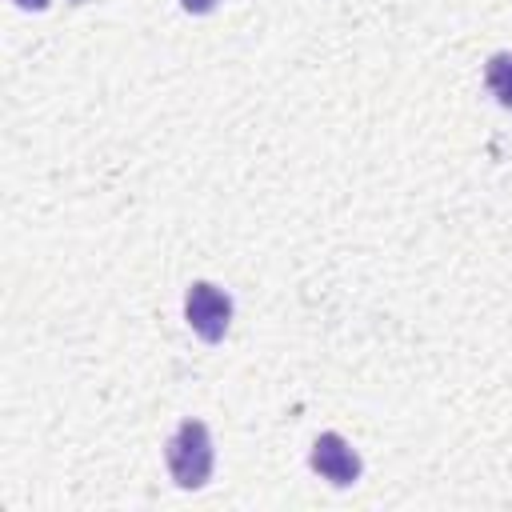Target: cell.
<instances>
[{"label":"cell","mask_w":512,"mask_h":512,"mask_svg":"<svg viewBox=\"0 0 512 512\" xmlns=\"http://www.w3.org/2000/svg\"><path fill=\"white\" fill-rule=\"evenodd\" d=\"M168 472L180 488H200L208 476H212V464H216V452H212V436L200 420H180V428L172 432L168 448Z\"/></svg>","instance_id":"6da1fadb"},{"label":"cell","mask_w":512,"mask_h":512,"mask_svg":"<svg viewBox=\"0 0 512 512\" xmlns=\"http://www.w3.org/2000/svg\"><path fill=\"white\" fill-rule=\"evenodd\" d=\"M184 316H188V328H192L200 340L216 344V340H224V332H228L232 300H228V292H220L216 284L196 280V284L188 288V296H184Z\"/></svg>","instance_id":"7a4b0ae2"},{"label":"cell","mask_w":512,"mask_h":512,"mask_svg":"<svg viewBox=\"0 0 512 512\" xmlns=\"http://www.w3.org/2000/svg\"><path fill=\"white\" fill-rule=\"evenodd\" d=\"M308 464H312L328 484H336V488H348V484L360 480V456H356V448H352L340 432H320L316 444H312Z\"/></svg>","instance_id":"3957f363"},{"label":"cell","mask_w":512,"mask_h":512,"mask_svg":"<svg viewBox=\"0 0 512 512\" xmlns=\"http://www.w3.org/2000/svg\"><path fill=\"white\" fill-rule=\"evenodd\" d=\"M484 84H488V92H492L504 108H512V52H496V56L488 60Z\"/></svg>","instance_id":"277c9868"},{"label":"cell","mask_w":512,"mask_h":512,"mask_svg":"<svg viewBox=\"0 0 512 512\" xmlns=\"http://www.w3.org/2000/svg\"><path fill=\"white\" fill-rule=\"evenodd\" d=\"M188 12H196V16H204V12H212L216 8V0H180Z\"/></svg>","instance_id":"5b68a950"},{"label":"cell","mask_w":512,"mask_h":512,"mask_svg":"<svg viewBox=\"0 0 512 512\" xmlns=\"http://www.w3.org/2000/svg\"><path fill=\"white\" fill-rule=\"evenodd\" d=\"M16 4H20V8H28V12H44L52 0H16Z\"/></svg>","instance_id":"8992f818"}]
</instances>
